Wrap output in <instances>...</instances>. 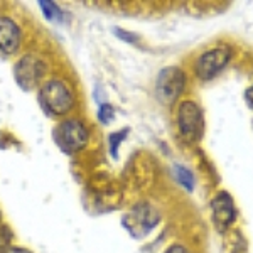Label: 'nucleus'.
<instances>
[{
    "mask_svg": "<svg viewBox=\"0 0 253 253\" xmlns=\"http://www.w3.org/2000/svg\"><path fill=\"white\" fill-rule=\"evenodd\" d=\"M113 118H115V110H113L112 105L105 103V105H101V107L98 108V120H100L103 125L112 124Z\"/></svg>",
    "mask_w": 253,
    "mask_h": 253,
    "instance_id": "13",
    "label": "nucleus"
},
{
    "mask_svg": "<svg viewBox=\"0 0 253 253\" xmlns=\"http://www.w3.org/2000/svg\"><path fill=\"white\" fill-rule=\"evenodd\" d=\"M39 105L51 117H63L75 107V95L63 80H49L39 88Z\"/></svg>",
    "mask_w": 253,
    "mask_h": 253,
    "instance_id": "1",
    "label": "nucleus"
},
{
    "mask_svg": "<svg viewBox=\"0 0 253 253\" xmlns=\"http://www.w3.org/2000/svg\"><path fill=\"white\" fill-rule=\"evenodd\" d=\"M128 133V130H124V132H113L108 135V144H110V152H112L113 157H118V145L122 144V140L125 138V135Z\"/></svg>",
    "mask_w": 253,
    "mask_h": 253,
    "instance_id": "12",
    "label": "nucleus"
},
{
    "mask_svg": "<svg viewBox=\"0 0 253 253\" xmlns=\"http://www.w3.org/2000/svg\"><path fill=\"white\" fill-rule=\"evenodd\" d=\"M52 138L64 154L71 156V154L80 152L88 145L89 130L78 118H68L56 126L52 132Z\"/></svg>",
    "mask_w": 253,
    "mask_h": 253,
    "instance_id": "2",
    "label": "nucleus"
},
{
    "mask_svg": "<svg viewBox=\"0 0 253 253\" xmlns=\"http://www.w3.org/2000/svg\"><path fill=\"white\" fill-rule=\"evenodd\" d=\"M3 253H32V252L27 250V248H20V247H9Z\"/></svg>",
    "mask_w": 253,
    "mask_h": 253,
    "instance_id": "18",
    "label": "nucleus"
},
{
    "mask_svg": "<svg viewBox=\"0 0 253 253\" xmlns=\"http://www.w3.org/2000/svg\"><path fill=\"white\" fill-rule=\"evenodd\" d=\"M174 175H175V179H177L179 184L184 186L187 191L194 189V175L189 169H187V167L177 164L174 167Z\"/></svg>",
    "mask_w": 253,
    "mask_h": 253,
    "instance_id": "10",
    "label": "nucleus"
},
{
    "mask_svg": "<svg viewBox=\"0 0 253 253\" xmlns=\"http://www.w3.org/2000/svg\"><path fill=\"white\" fill-rule=\"evenodd\" d=\"M39 7H41V10H42L44 17H46L47 20H51V22L63 19V10L58 7V3L49 2V0H41Z\"/></svg>",
    "mask_w": 253,
    "mask_h": 253,
    "instance_id": "11",
    "label": "nucleus"
},
{
    "mask_svg": "<svg viewBox=\"0 0 253 253\" xmlns=\"http://www.w3.org/2000/svg\"><path fill=\"white\" fill-rule=\"evenodd\" d=\"M186 88V75L181 68L167 66L161 69L156 80V96L161 103L170 105L182 95Z\"/></svg>",
    "mask_w": 253,
    "mask_h": 253,
    "instance_id": "4",
    "label": "nucleus"
},
{
    "mask_svg": "<svg viewBox=\"0 0 253 253\" xmlns=\"http://www.w3.org/2000/svg\"><path fill=\"white\" fill-rule=\"evenodd\" d=\"M166 253H189V250L186 247H182V245H170Z\"/></svg>",
    "mask_w": 253,
    "mask_h": 253,
    "instance_id": "16",
    "label": "nucleus"
},
{
    "mask_svg": "<svg viewBox=\"0 0 253 253\" xmlns=\"http://www.w3.org/2000/svg\"><path fill=\"white\" fill-rule=\"evenodd\" d=\"M211 213H213V221L214 226L219 233H224L228 228L233 224L236 218V210L233 198L226 193L221 191L214 196V199L211 201Z\"/></svg>",
    "mask_w": 253,
    "mask_h": 253,
    "instance_id": "8",
    "label": "nucleus"
},
{
    "mask_svg": "<svg viewBox=\"0 0 253 253\" xmlns=\"http://www.w3.org/2000/svg\"><path fill=\"white\" fill-rule=\"evenodd\" d=\"M22 32L17 22L10 17H0V51L5 54H14L20 47Z\"/></svg>",
    "mask_w": 253,
    "mask_h": 253,
    "instance_id": "9",
    "label": "nucleus"
},
{
    "mask_svg": "<svg viewBox=\"0 0 253 253\" xmlns=\"http://www.w3.org/2000/svg\"><path fill=\"white\" fill-rule=\"evenodd\" d=\"M159 223V213L147 203H140L125 216L124 224L135 238H142L154 230Z\"/></svg>",
    "mask_w": 253,
    "mask_h": 253,
    "instance_id": "7",
    "label": "nucleus"
},
{
    "mask_svg": "<svg viewBox=\"0 0 253 253\" xmlns=\"http://www.w3.org/2000/svg\"><path fill=\"white\" fill-rule=\"evenodd\" d=\"M245 100H247L248 107L253 108V84H252L250 88H247V89H245Z\"/></svg>",
    "mask_w": 253,
    "mask_h": 253,
    "instance_id": "17",
    "label": "nucleus"
},
{
    "mask_svg": "<svg viewBox=\"0 0 253 253\" xmlns=\"http://www.w3.org/2000/svg\"><path fill=\"white\" fill-rule=\"evenodd\" d=\"M0 219H2V214H0Z\"/></svg>",
    "mask_w": 253,
    "mask_h": 253,
    "instance_id": "19",
    "label": "nucleus"
},
{
    "mask_svg": "<svg viewBox=\"0 0 253 253\" xmlns=\"http://www.w3.org/2000/svg\"><path fill=\"white\" fill-rule=\"evenodd\" d=\"M231 59V47L230 46H218L210 51L203 52L194 63L196 76L203 81H210L216 78L224 68L228 66Z\"/></svg>",
    "mask_w": 253,
    "mask_h": 253,
    "instance_id": "5",
    "label": "nucleus"
},
{
    "mask_svg": "<svg viewBox=\"0 0 253 253\" xmlns=\"http://www.w3.org/2000/svg\"><path fill=\"white\" fill-rule=\"evenodd\" d=\"M10 240H12V231L7 226L0 224V253H3L10 247Z\"/></svg>",
    "mask_w": 253,
    "mask_h": 253,
    "instance_id": "14",
    "label": "nucleus"
},
{
    "mask_svg": "<svg viewBox=\"0 0 253 253\" xmlns=\"http://www.w3.org/2000/svg\"><path fill=\"white\" fill-rule=\"evenodd\" d=\"M113 32L117 34L118 39L125 41V42L133 44V42H137V41H138V36L137 34H133V32H128V31H125V29H118V27H115V29H113Z\"/></svg>",
    "mask_w": 253,
    "mask_h": 253,
    "instance_id": "15",
    "label": "nucleus"
},
{
    "mask_svg": "<svg viewBox=\"0 0 253 253\" xmlns=\"http://www.w3.org/2000/svg\"><path fill=\"white\" fill-rule=\"evenodd\" d=\"M177 126L181 135L189 142H199L205 133V115L196 101L184 100L177 108Z\"/></svg>",
    "mask_w": 253,
    "mask_h": 253,
    "instance_id": "3",
    "label": "nucleus"
},
{
    "mask_svg": "<svg viewBox=\"0 0 253 253\" xmlns=\"http://www.w3.org/2000/svg\"><path fill=\"white\" fill-rule=\"evenodd\" d=\"M46 63L36 54L22 56L14 66V78L24 91L38 88L46 75Z\"/></svg>",
    "mask_w": 253,
    "mask_h": 253,
    "instance_id": "6",
    "label": "nucleus"
}]
</instances>
